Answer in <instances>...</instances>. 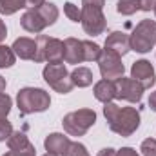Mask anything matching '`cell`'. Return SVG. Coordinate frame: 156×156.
I'll list each match as a JSON object with an SVG mask.
<instances>
[{
	"label": "cell",
	"instance_id": "1",
	"mask_svg": "<svg viewBox=\"0 0 156 156\" xmlns=\"http://www.w3.org/2000/svg\"><path fill=\"white\" fill-rule=\"evenodd\" d=\"M104 116L109 123V129L122 138H129L140 127V111L134 107H120L109 102L104 107Z\"/></svg>",
	"mask_w": 156,
	"mask_h": 156
},
{
	"label": "cell",
	"instance_id": "2",
	"mask_svg": "<svg viewBox=\"0 0 156 156\" xmlns=\"http://www.w3.org/2000/svg\"><path fill=\"white\" fill-rule=\"evenodd\" d=\"M16 105L20 115H33V113H44L51 105L49 93H45L40 87H24L16 94Z\"/></svg>",
	"mask_w": 156,
	"mask_h": 156
},
{
	"label": "cell",
	"instance_id": "3",
	"mask_svg": "<svg viewBox=\"0 0 156 156\" xmlns=\"http://www.w3.org/2000/svg\"><path fill=\"white\" fill-rule=\"evenodd\" d=\"M94 123H96V113L93 109H78L67 113L62 120L64 131L69 136H83Z\"/></svg>",
	"mask_w": 156,
	"mask_h": 156
},
{
	"label": "cell",
	"instance_id": "4",
	"mask_svg": "<svg viewBox=\"0 0 156 156\" xmlns=\"http://www.w3.org/2000/svg\"><path fill=\"white\" fill-rule=\"evenodd\" d=\"M131 51L136 53H149L156 44V22L154 20H142L129 37Z\"/></svg>",
	"mask_w": 156,
	"mask_h": 156
},
{
	"label": "cell",
	"instance_id": "5",
	"mask_svg": "<svg viewBox=\"0 0 156 156\" xmlns=\"http://www.w3.org/2000/svg\"><path fill=\"white\" fill-rule=\"evenodd\" d=\"M33 62L47 64H62L64 62V42L47 35H40L37 38V56Z\"/></svg>",
	"mask_w": 156,
	"mask_h": 156
},
{
	"label": "cell",
	"instance_id": "6",
	"mask_svg": "<svg viewBox=\"0 0 156 156\" xmlns=\"http://www.w3.org/2000/svg\"><path fill=\"white\" fill-rule=\"evenodd\" d=\"M44 80L60 94H67L73 91L75 83L71 80V73L66 69L64 64H47L44 67Z\"/></svg>",
	"mask_w": 156,
	"mask_h": 156
},
{
	"label": "cell",
	"instance_id": "7",
	"mask_svg": "<svg viewBox=\"0 0 156 156\" xmlns=\"http://www.w3.org/2000/svg\"><path fill=\"white\" fill-rule=\"evenodd\" d=\"M82 27L87 35L91 37H98L105 31L107 27V20L105 15L102 13L100 7H89V5H82Z\"/></svg>",
	"mask_w": 156,
	"mask_h": 156
},
{
	"label": "cell",
	"instance_id": "8",
	"mask_svg": "<svg viewBox=\"0 0 156 156\" xmlns=\"http://www.w3.org/2000/svg\"><path fill=\"white\" fill-rule=\"evenodd\" d=\"M98 67L104 80H116L125 73V66L122 64V58L107 49H102V55L98 58Z\"/></svg>",
	"mask_w": 156,
	"mask_h": 156
},
{
	"label": "cell",
	"instance_id": "9",
	"mask_svg": "<svg viewBox=\"0 0 156 156\" xmlns=\"http://www.w3.org/2000/svg\"><path fill=\"white\" fill-rule=\"evenodd\" d=\"M115 85H116V98L125 100V102H131V104H140L142 102L144 87L134 78L120 76L115 80Z\"/></svg>",
	"mask_w": 156,
	"mask_h": 156
},
{
	"label": "cell",
	"instance_id": "10",
	"mask_svg": "<svg viewBox=\"0 0 156 156\" xmlns=\"http://www.w3.org/2000/svg\"><path fill=\"white\" fill-rule=\"evenodd\" d=\"M131 78L140 82L144 89H151L156 83V73L153 64L149 60H136L131 67Z\"/></svg>",
	"mask_w": 156,
	"mask_h": 156
},
{
	"label": "cell",
	"instance_id": "11",
	"mask_svg": "<svg viewBox=\"0 0 156 156\" xmlns=\"http://www.w3.org/2000/svg\"><path fill=\"white\" fill-rule=\"evenodd\" d=\"M107 51H113L120 58L123 55H127L131 51V42H129V35H125L123 31H113L107 38H105V45Z\"/></svg>",
	"mask_w": 156,
	"mask_h": 156
},
{
	"label": "cell",
	"instance_id": "12",
	"mask_svg": "<svg viewBox=\"0 0 156 156\" xmlns=\"http://www.w3.org/2000/svg\"><path fill=\"white\" fill-rule=\"evenodd\" d=\"M69 144H71L69 136H66V134H62V133H51V134L44 140V147H45V151L51 153V154H56V156H64L66 154Z\"/></svg>",
	"mask_w": 156,
	"mask_h": 156
},
{
	"label": "cell",
	"instance_id": "13",
	"mask_svg": "<svg viewBox=\"0 0 156 156\" xmlns=\"http://www.w3.org/2000/svg\"><path fill=\"white\" fill-rule=\"evenodd\" d=\"M64 60L67 64H82L83 62V44L78 38H69L64 40Z\"/></svg>",
	"mask_w": 156,
	"mask_h": 156
},
{
	"label": "cell",
	"instance_id": "14",
	"mask_svg": "<svg viewBox=\"0 0 156 156\" xmlns=\"http://www.w3.org/2000/svg\"><path fill=\"white\" fill-rule=\"evenodd\" d=\"M15 55L22 60H35L37 56V40L27 38V37H20L13 42V47Z\"/></svg>",
	"mask_w": 156,
	"mask_h": 156
},
{
	"label": "cell",
	"instance_id": "15",
	"mask_svg": "<svg viewBox=\"0 0 156 156\" xmlns=\"http://www.w3.org/2000/svg\"><path fill=\"white\" fill-rule=\"evenodd\" d=\"M20 26L27 31V33H42L47 26L42 18V15L38 13V9H27L22 18H20Z\"/></svg>",
	"mask_w": 156,
	"mask_h": 156
},
{
	"label": "cell",
	"instance_id": "16",
	"mask_svg": "<svg viewBox=\"0 0 156 156\" xmlns=\"http://www.w3.org/2000/svg\"><path fill=\"white\" fill-rule=\"evenodd\" d=\"M7 147H9V151H15V153H31V154H37L35 145L29 142V138L22 131H13V134L7 140Z\"/></svg>",
	"mask_w": 156,
	"mask_h": 156
},
{
	"label": "cell",
	"instance_id": "17",
	"mask_svg": "<svg viewBox=\"0 0 156 156\" xmlns=\"http://www.w3.org/2000/svg\"><path fill=\"white\" fill-rule=\"evenodd\" d=\"M94 98L102 104H109L116 98V85H115V80H100L94 83Z\"/></svg>",
	"mask_w": 156,
	"mask_h": 156
},
{
	"label": "cell",
	"instance_id": "18",
	"mask_svg": "<svg viewBox=\"0 0 156 156\" xmlns=\"http://www.w3.org/2000/svg\"><path fill=\"white\" fill-rule=\"evenodd\" d=\"M71 80L75 87H89L93 83V71L89 67H76L71 73Z\"/></svg>",
	"mask_w": 156,
	"mask_h": 156
},
{
	"label": "cell",
	"instance_id": "19",
	"mask_svg": "<svg viewBox=\"0 0 156 156\" xmlns=\"http://www.w3.org/2000/svg\"><path fill=\"white\" fill-rule=\"evenodd\" d=\"M37 9H38V13L42 15L45 26H53V24L58 20V15H60V13H58V7H56L53 2H45L44 5H40Z\"/></svg>",
	"mask_w": 156,
	"mask_h": 156
},
{
	"label": "cell",
	"instance_id": "20",
	"mask_svg": "<svg viewBox=\"0 0 156 156\" xmlns=\"http://www.w3.org/2000/svg\"><path fill=\"white\" fill-rule=\"evenodd\" d=\"M83 62H98L102 55V47L91 40H83Z\"/></svg>",
	"mask_w": 156,
	"mask_h": 156
},
{
	"label": "cell",
	"instance_id": "21",
	"mask_svg": "<svg viewBox=\"0 0 156 156\" xmlns=\"http://www.w3.org/2000/svg\"><path fill=\"white\" fill-rule=\"evenodd\" d=\"M26 7V0H0V15H15L16 11Z\"/></svg>",
	"mask_w": 156,
	"mask_h": 156
},
{
	"label": "cell",
	"instance_id": "22",
	"mask_svg": "<svg viewBox=\"0 0 156 156\" xmlns=\"http://www.w3.org/2000/svg\"><path fill=\"white\" fill-rule=\"evenodd\" d=\"M116 11L123 16H131L136 11H140V2L138 0H118Z\"/></svg>",
	"mask_w": 156,
	"mask_h": 156
},
{
	"label": "cell",
	"instance_id": "23",
	"mask_svg": "<svg viewBox=\"0 0 156 156\" xmlns=\"http://www.w3.org/2000/svg\"><path fill=\"white\" fill-rule=\"evenodd\" d=\"M15 60H16L15 51L11 47H7V45H2L0 44V69H5V67L15 66Z\"/></svg>",
	"mask_w": 156,
	"mask_h": 156
},
{
	"label": "cell",
	"instance_id": "24",
	"mask_svg": "<svg viewBox=\"0 0 156 156\" xmlns=\"http://www.w3.org/2000/svg\"><path fill=\"white\" fill-rule=\"evenodd\" d=\"M64 13H66V16L71 20V22H82V9L75 5L73 2H66L64 4Z\"/></svg>",
	"mask_w": 156,
	"mask_h": 156
},
{
	"label": "cell",
	"instance_id": "25",
	"mask_svg": "<svg viewBox=\"0 0 156 156\" xmlns=\"http://www.w3.org/2000/svg\"><path fill=\"white\" fill-rule=\"evenodd\" d=\"M11 107H13V100H11V96L5 94V93H0V118L7 116L9 111H11Z\"/></svg>",
	"mask_w": 156,
	"mask_h": 156
},
{
	"label": "cell",
	"instance_id": "26",
	"mask_svg": "<svg viewBox=\"0 0 156 156\" xmlns=\"http://www.w3.org/2000/svg\"><path fill=\"white\" fill-rule=\"evenodd\" d=\"M64 156H89V153H87L85 145H82V144H78V142H71Z\"/></svg>",
	"mask_w": 156,
	"mask_h": 156
},
{
	"label": "cell",
	"instance_id": "27",
	"mask_svg": "<svg viewBox=\"0 0 156 156\" xmlns=\"http://www.w3.org/2000/svg\"><path fill=\"white\" fill-rule=\"evenodd\" d=\"M13 134V125L7 118H0V142L9 140V136Z\"/></svg>",
	"mask_w": 156,
	"mask_h": 156
},
{
	"label": "cell",
	"instance_id": "28",
	"mask_svg": "<svg viewBox=\"0 0 156 156\" xmlns=\"http://www.w3.org/2000/svg\"><path fill=\"white\" fill-rule=\"evenodd\" d=\"M140 151L144 156H156V140L154 138H147L142 142L140 145Z\"/></svg>",
	"mask_w": 156,
	"mask_h": 156
},
{
	"label": "cell",
	"instance_id": "29",
	"mask_svg": "<svg viewBox=\"0 0 156 156\" xmlns=\"http://www.w3.org/2000/svg\"><path fill=\"white\" fill-rule=\"evenodd\" d=\"M140 2V9L142 11H154V7H156V0H138Z\"/></svg>",
	"mask_w": 156,
	"mask_h": 156
},
{
	"label": "cell",
	"instance_id": "30",
	"mask_svg": "<svg viewBox=\"0 0 156 156\" xmlns=\"http://www.w3.org/2000/svg\"><path fill=\"white\" fill-rule=\"evenodd\" d=\"M82 5H89V7H100V9H104L105 0H82Z\"/></svg>",
	"mask_w": 156,
	"mask_h": 156
},
{
	"label": "cell",
	"instance_id": "31",
	"mask_svg": "<svg viewBox=\"0 0 156 156\" xmlns=\"http://www.w3.org/2000/svg\"><path fill=\"white\" fill-rule=\"evenodd\" d=\"M116 156H140L133 147H122L120 151H116Z\"/></svg>",
	"mask_w": 156,
	"mask_h": 156
},
{
	"label": "cell",
	"instance_id": "32",
	"mask_svg": "<svg viewBox=\"0 0 156 156\" xmlns=\"http://www.w3.org/2000/svg\"><path fill=\"white\" fill-rule=\"evenodd\" d=\"M44 4H45V0H26V7H29V9H37Z\"/></svg>",
	"mask_w": 156,
	"mask_h": 156
},
{
	"label": "cell",
	"instance_id": "33",
	"mask_svg": "<svg viewBox=\"0 0 156 156\" xmlns=\"http://www.w3.org/2000/svg\"><path fill=\"white\" fill-rule=\"evenodd\" d=\"M5 37H7V27H5V24H4V20L0 18V44L5 40Z\"/></svg>",
	"mask_w": 156,
	"mask_h": 156
},
{
	"label": "cell",
	"instance_id": "34",
	"mask_svg": "<svg viewBox=\"0 0 156 156\" xmlns=\"http://www.w3.org/2000/svg\"><path fill=\"white\" fill-rule=\"evenodd\" d=\"M98 156H116V151L115 149H111V147H105V149H102Z\"/></svg>",
	"mask_w": 156,
	"mask_h": 156
},
{
	"label": "cell",
	"instance_id": "35",
	"mask_svg": "<svg viewBox=\"0 0 156 156\" xmlns=\"http://www.w3.org/2000/svg\"><path fill=\"white\" fill-rule=\"evenodd\" d=\"M149 107L156 113V91L154 93H151V96H149Z\"/></svg>",
	"mask_w": 156,
	"mask_h": 156
},
{
	"label": "cell",
	"instance_id": "36",
	"mask_svg": "<svg viewBox=\"0 0 156 156\" xmlns=\"http://www.w3.org/2000/svg\"><path fill=\"white\" fill-rule=\"evenodd\" d=\"M2 156H37V154H31V153H15V151H9V153H5V154Z\"/></svg>",
	"mask_w": 156,
	"mask_h": 156
},
{
	"label": "cell",
	"instance_id": "37",
	"mask_svg": "<svg viewBox=\"0 0 156 156\" xmlns=\"http://www.w3.org/2000/svg\"><path fill=\"white\" fill-rule=\"evenodd\" d=\"M5 85H7L5 78H4V76H0V93H4V91H5Z\"/></svg>",
	"mask_w": 156,
	"mask_h": 156
},
{
	"label": "cell",
	"instance_id": "38",
	"mask_svg": "<svg viewBox=\"0 0 156 156\" xmlns=\"http://www.w3.org/2000/svg\"><path fill=\"white\" fill-rule=\"evenodd\" d=\"M44 156H56V154H51V153H45Z\"/></svg>",
	"mask_w": 156,
	"mask_h": 156
},
{
	"label": "cell",
	"instance_id": "39",
	"mask_svg": "<svg viewBox=\"0 0 156 156\" xmlns=\"http://www.w3.org/2000/svg\"><path fill=\"white\" fill-rule=\"evenodd\" d=\"M154 15H156V7H154Z\"/></svg>",
	"mask_w": 156,
	"mask_h": 156
}]
</instances>
